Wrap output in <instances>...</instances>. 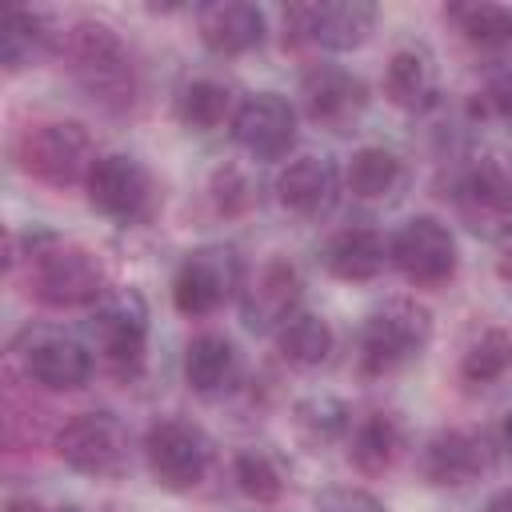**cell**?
<instances>
[{
    "instance_id": "obj_1",
    "label": "cell",
    "mask_w": 512,
    "mask_h": 512,
    "mask_svg": "<svg viewBox=\"0 0 512 512\" xmlns=\"http://www.w3.org/2000/svg\"><path fill=\"white\" fill-rule=\"evenodd\" d=\"M60 44L72 64V76L100 108L128 112L136 104V64L116 28H108L104 20H76Z\"/></svg>"
},
{
    "instance_id": "obj_2",
    "label": "cell",
    "mask_w": 512,
    "mask_h": 512,
    "mask_svg": "<svg viewBox=\"0 0 512 512\" xmlns=\"http://www.w3.org/2000/svg\"><path fill=\"white\" fill-rule=\"evenodd\" d=\"M28 292L48 308H96L108 292V272L96 252L40 232L28 252Z\"/></svg>"
},
{
    "instance_id": "obj_3",
    "label": "cell",
    "mask_w": 512,
    "mask_h": 512,
    "mask_svg": "<svg viewBox=\"0 0 512 512\" xmlns=\"http://www.w3.org/2000/svg\"><path fill=\"white\" fill-rule=\"evenodd\" d=\"M432 340V312L416 300H384L356 336V356L364 376H392L412 364Z\"/></svg>"
},
{
    "instance_id": "obj_4",
    "label": "cell",
    "mask_w": 512,
    "mask_h": 512,
    "mask_svg": "<svg viewBox=\"0 0 512 512\" xmlns=\"http://www.w3.org/2000/svg\"><path fill=\"white\" fill-rule=\"evenodd\" d=\"M12 152H16V164L32 180L52 184V188L84 184L92 164L100 160L96 144H92V132L80 120H40V124H28L16 136Z\"/></svg>"
},
{
    "instance_id": "obj_5",
    "label": "cell",
    "mask_w": 512,
    "mask_h": 512,
    "mask_svg": "<svg viewBox=\"0 0 512 512\" xmlns=\"http://www.w3.org/2000/svg\"><path fill=\"white\" fill-rule=\"evenodd\" d=\"M244 288V272H240V256L228 244H200L192 248L176 272H172V304L180 316L200 320L212 316L216 308H224L236 292Z\"/></svg>"
},
{
    "instance_id": "obj_6",
    "label": "cell",
    "mask_w": 512,
    "mask_h": 512,
    "mask_svg": "<svg viewBox=\"0 0 512 512\" xmlns=\"http://www.w3.org/2000/svg\"><path fill=\"white\" fill-rule=\"evenodd\" d=\"M144 460L160 488L192 492L212 468V440L180 416H164L144 432Z\"/></svg>"
},
{
    "instance_id": "obj_7",
    "label": "cell",
    "mask_w": 512,
    "mask_h": 512,
    "mask_svg": "<svg viewBox=\"0 0 512 512\" xmlns=\"http://www.w3.org/2000/svg\"><path fill=\"white\" fill-rule=\"evenodd\" d=\"M56 456L92 480H112L128 468V428L116 412H80L56 432Z\"/></svg>"
},
{
    "instance_id": "obj_8",
    "label": "cell",
    "mask_w": 512,
    "mask_h": 512,
    "mask_svg": "<svg viewBox=\"0 0 512 512\" xmlns=\"http://www.w3.org/2000/svg\"><path fill=\"white\" fill-rule=\"evenodd\" d=\"M96 348L104 356V364L116 376H136L144 368V352H148V304L140 292L132 288H116L104 292V300L92 308L88 320Z\"/></svg>"
},
{
    "instance_id": "obj_9",
    "label": "cell",
    "mask_w": 512,
    "mask_h": 512,
    "mask_svg": "<svg viewBox=\"0 0 512 512\" xmlns=\"http://www.w3.org/2000/svg\"><path fill=\"white\" fill-rule=\"evenodd\" d=\"M12 352L24 380L48 392H76L92 380V352L60 328H24Z\"/></svg>"
},
{
    "instance_id": "obj_10",
    "label": "cell",
    "mask_w": 512,
    "mask_h": 512,
    "mask_svg": "<svg viewBox=\"0 0 512 512\" xmlns=\"http://www.w3.org/2000/svg\"><path fill=\"white\" fill-rule=\"evenodd\" d=\"M388 260L396 264V272L416 284V288H440L456 276L460 252H456V236L444 220L436 216H412L400 224V232L388 240Z\"/></svg>"
},
{
    "instance_id": "obj_11",
    "label": "cell",
    "mask_w": 512,
    "mask_h": 512,
    "mask_svg": "<svg viewBox=\"0 0 512 512\" xmlns=\"http://www.w3.org/2000/svg\"><path fill=\"white\" fill-rule=\"evenodd\" d=\"M84 192L100 216L116 224H136L152 208V172L128 152H104L92 164Z\"/></svg>"
},
{
    "instance_id": "obj_12",
    "label": "cell",
    "mask_w": 512,
    "mask_h": 512,
    "mask_svg": "<svg viewBox=\"0 0 512 512\" xmlns=\"http://www.w3.org/2000/svg\"><path fill=\"white\" fill-rule=\"evenodd\" d=\"M296 108L280 92H256L236 104L232 116V140L252 156V160H284L296 144Z\"/></svg>"
},
{
    "instance_id": "obj_13",
    "label": "cell",
    "mask_w": 512,
    "mask_h": 512,
    "mask_svg": "<svg viewBox=\"0 0 512 512\" xmlns=\"http://www.w3.org/2000/svg\"><path fill=\"white\" fill-rule=\"evenodd\" d=\"M376 4L368 0H320V4H296L288 8V24L300 40L328 48V52H352L360 48L376 28Z\"/></svg>"
},
{
    "instance_id": "obj_14",
    "label": "cell",
    "mask_w": 512,
    "mask_h": 512,
    "mask_svg": "<svg viewBox=\"0 0 512 512\" xmlns=\"http://www.w3.org/2000/svg\"><path fill=\"white\" fill-rule=\"evenodd\" d=\"M300 104L312 124L340 132L368 108V84L340 64H312L300 80Z\"/></svg>"
},
{
    "instance_id": "obj_15",
    "label": "cell",
    "mask_w": 512,
    "mask_h": 512,
    "mask_svg": "<svg viewBox=\"0 0 512 512\" xmlns=\"http://www.w3.org/2000/svg\"><path fill=\"white\" fill-rule=\"evenodd\" d=\"M300 272L292 260L276 256V260H264L256 268L252 280H244L240 288V316L252 332H276L292 312H300Z\"/></svg>"
},
{
    "instance_id": "obj_16",
    "label": "cell",
    "mask_w": 512,
    "mask_h": 512,
    "mask_svg": "<svg viewBox=\"0 0 512 512\" xmlns=\"http://www.w3.org/2000/svg\"><path fill=\"white\" fill-rule=\"evenodd\" d=\"M492 468V448L480 432L440 428L420 452V476L432 488H464Z\"/></svg>"
},
{
    "instance_id": "obj_17",
    "label": "cell",
    "mask_w": 512,
    "mask_h": 512,
    "mask_svg": "<svg viewBox=\"0 0 512 512\" xmlns=\"http://www.w3.org/2000/svg\"><path fill=\"white\" fill-rule=\"evenodd\" d=\"M276 200L300 220H324L340 200V172L328 156H296L276 176Z\"/></svg>"
},
{
    "instance_id": "obj_18",
    "label": "cell",
    "mask_w": 512,
    "mask_h": 512,
    "mask_svg": "<svg viewBox=\"0 0 512 512\" xmlns=\"http://www.w3.org/2000/svg\"><path fill=\"white\" fill-rule=\"evenodd\" d=\"M456 208L472 232L496 236L512 228V180L500 164H476L456 184Z\"/></svg>"
},
{
    "instance_id": "obj_19",
    "label": "cell",
    "mask_w": 512,
    "mask_h": 512,
    "mask_svg": "<svg viewBox=\"0 0 512 512\" xmlns=\"http://www.w3.org/2000/svg\"><path fill=\"white\" fill-rule=\"evenodd\" d=\"M196 32L208 52L216 56H244L256 52L268 36V20L256 4L244 0H216L196 8Z\"/></svg>"
},
{
    "instance_id": "obj_20",
    "label": "cell",
    "mask_w": 512,
    "mask_h": 512,
    "mask_svg": "<svg viewBox=\"0 0 512 512\" xmlns=\"http://www.w3.org/2000/svg\"><path fill=\"white\" fill-rule=\"evenodd\" d=\"M320 264L328 268V276L344 280V284H368L384 272L388 260V240L368 228V224H352V228H340L324 240L320 248Z\"/></svg>"
},
{
    "instance_id": "obj_21",
    "label": "cell",
    "mask_w": 512,
    "mask_h": 512,
    "mask_svg": "<svg viewBox=\"0 0 512 512\" xmlns=\"http://www.w3.org/2000/svg\"><path fill=\"white\" fill-rule=\"evenodd\" d=\"M384 96L404 112H428L440 100V72L436 56L424 44L396 48L384 68Z\"/></svg>"
},
{
    "instance_id": "obj_22",
    "label": "cell",
    "mask_w": 512,
    "mask_h": 512,
    "mask_svg": "<svg viewBox=\"0 0 512 512\" xmlns=\"http://www.w3.org/2000/svg\"><path fill=\"white\" fill-rule=\"evenodd\" d=\"M240 376V352L220 332H200L184 348V380L200 396H220Z\"/></svg>"
},
{
    "instance_id": "obj_23",
    "label": "cell",
    "mask_w": 512,
    "mask_h": 512,
    "mask_svg": "<svg viewBox=\"0 0 512 512\" xmlns=\"http://www.w3.org/2000/svg\"><path fill=\"white\" fill-rule=\"evenodd\" d=\"M56 40H64L52 20L44 12H28V8H8L4 24H0V60L8 72H24L32 64H40Z\"/></svg>"
},
{
    "instance_id": "obj_24",
    "label": "cell",
    "mask_w": 512,
    "mask_h": 512,
    "mask_svg": "<svg viewBox=\"0 0 512 512\" xmlns=\"http://www.w3.org/2000/svg\"><path fill=\"white\" fill-rule=\"evenodd\" d=\"M404 452V432L396 416L388 412H368L348 428V460L364 476H384Z\"/></svg>"
},
{
    "instance_id": "obj_25",
    "label": "cell",
    "mask_w": 512,
    "mask_h": 512,
    "mask_svg": "<svg viewBox=\"0 0 512 512\" xmlns=\"http://www.w3.org/2000/svg\"><path fill=\"white\" fill-rule=\"evenodd\" d=\"M272 340H276L280 360H284L288 368H300V372H312V368L328 364V356H332V348H336L332 324H328L324 316H316V312H292V316L272 332Z\"/></svg>"
},
{
    "instance_id": "obj_26",
    "label": "cell",
    "mask_w": 512,
    "mask_h": 512,
    "mask_svg": "<svg viewBox=\"0 0 512 512\" xmlns=\"http://www.w3.org/2000/svg\"><path fill=\"white\" fill-rule=\"evenodd\" d=\"M172 112H176V120H180L184 128H192V132H212V128H220L224 120L232 124V116H236L228 84H220V80H212V76H196V80L180 84V92H176V100H172Z\"/></svg>"
},
{
    "instance_id": "obj_27",
    "label": "cell",
    "mask_w": 512,
    "mask_h": 512,
    "mask_svg": "<svg viewBox=\"0 0 512 512\" xmlns=\"http://www.w3.org/2000/svg\"><path fill=\"white\" fill-rule=\"evenodd\" d=\"M400 180H404L400 156L380 148V144H368V148L352 152V160L344 168V184L360 200H384V196H392L400 188Z\"/></svg>"
},
{
    "instance_id": "obj_28",
    "label": "cell",
    "mask_w": 512,
    "mask_h": 512,
    "mask_svg": "<svg viewBox=\"0 0 512 512\" xmlns=\"http://www.w3.org/2000/svg\"><path fill=\"white\" fill-rule=\"evenodd\" d=\"M512 368V332L508 328H484L460 356V380L472 388H488L504 380Z\"/></svg>"
},
{
    "instance_id": "obj_29",
    "label": "cell",
    "mask_w": 512,
    "mask_h": 512,
    "mask_svg": "<svg viewBox=\"0 0 512 512\" xmlns=\"http://www.w3.org/2000/svg\"><path fill=\"white\" fill-rule=\"evenodd\" d=\"M448 20L476 48H504L512 40V8L504 4H452Z\"/></svg>"
},
{
    "instance_id": "obj_30",
    "label": "cell",
    "mask_w": 512,
    "mask_h": 512,
    "mask_svg": "<svg viewBox=\"0 0 512 512\" xmlns=\"http://www.w3.org/2000/svg\"><path fill=\"white\" fill-rule=\"evenodd\" d=\"M292 420L308 444H332V440L348 436V428H352V412L336 396H304L292 408Z\"/></svg>"
},
{
    "instance_id": "obj_31",
    "label": "cell",
    "mask_w": 512,
    "mask_h": 512,
    "mask_svg": "<svg viewBox=\"0 0 512 512\" xmlns=\"http://www.w3.org/2000/svg\"><path fill=\"white\" fill-rule=\"evenodd\" d=\"M232 480H236V488H240L252 504H276L280 492H284V476H280L276 460H272L268 452H256V448L236 452V460H232Z\"/></svg>"
},
{
    "instance_id": "obj_32",
    "label": "cell",
    "mask_w": 512,
    "mask_h": 512,
    "mask_svg": "<svg viewBox=\"0 0 512 512\" xmlns=\"http://www.w3.org/2000/svg\"><path fill=\"white\" fill-rule=\"evenodd\" d=\"M208 196H212L220 216H244L252 208V200H256V184H252V176L240 164H220L212 172Z\"/></svg>"
},
{
    "instance_id": "obj_33",
    "label": "cell",
    "mask_w": 512,
    "mask_h": 512,
    "mask_svg": "<svg viewBox=\"0 0 512 512\" xmlns=\"http://www.w3.org/2000/svg\"><path fill=\"white\" fill-rule=\"evenodd\" d=\"M316 512H388L380 496H372L368 488H352V484H340V488H324L316 496Z\"/></svg>"
},
{
    "instance_id": "obj_34",
    "label": "cell",
    "mask_w": 512,
    "mask_h": 512,
    "mask_svg": "<svg viewBox=\"0 0 512 512\" xmlns=\"http://www.w3.org/2000/svg\"><path fill=\"white\" fill-rule=\"evenodd\" d=\"M488 104H492V112H496L500 120L512 124V68H508V72H496V76L488 80Z\"/></svg>"
},
{
    "instance_id": "obj_35",
    "label": "cell",
    "mask_w": 512,
    "mask_h": 512,
    "mask_svg": "<svg viewBox=\"0 0 512 512\" xmlns=\"http://www.w3.org/2000/svg\"><path fill=\"white\" fill-rule=\"evenodd\" d=\"M496 276H500V280L512 288V236L500 244V256H496Z\"/></svg>"
},
{
    "instance_id": "obj_36",
    "label": "cell",
    "mask_w": 512,
    "mask_h": 512,
    "mask_svg": "<svg viewBox=\"0 0 512 512\" xmlns=\"http://www.w3.org/2000/svg\"><path fill=\"white\" fill-rule=\"evenodd\" d=\"M484 512H512V488H500V492L484 504Z\"/></svg>"
},
{
    "instance_id": "obj_37",
    "label": "cell",
    "mask_w": 512,
    "mask_h": 512,
    "mask_svg": "<svg viewBox=\"0 0 512 512\" xmlns=\"http://www.w3.org/2000/svg\"><path fill=\"white\" fill-rule=\"evenodd\" d=\"M8 512H44V508H40L32 496H12V500H8Z\"/></svg>"
},
{
    "instance_id": "obj_38",
    "label": "cell",
    "mask_w": 512,
    "mask_h": 512,
    "mask_svg": "<svg viewBox=\"0 0 512 512\" xmlns=\"http://www.w3.org/2000/svg\"><path fill=\"white\" fill-rule=\"evenodd\" d=\"M500 440H504V448L512 452V412L504 416V424H500Z\"/></svg>"
},
{
    "instance_id": "obj_39",
    "label": "cell",
    "mask_w": 512,
    "mask_h": 512,
    "mask_svg": "<svg viewBox=\"0 0 512 512\" xmlns=\"http://www.w3.org/2000/svg\"><path fill=\"white\" fill-rule=\"evenodd\" d=\"M56 512H80V508H56Z\"/></svg>"
}]
</instances>
